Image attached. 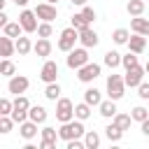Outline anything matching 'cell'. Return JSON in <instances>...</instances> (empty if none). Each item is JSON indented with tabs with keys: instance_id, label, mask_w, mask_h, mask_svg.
I'll list each match as a JSON object with an SVG mask.
<instances>
[{
	"instance_id": "1",
	"label": "cell",
	"mask_w": 149,
	"mask_h": 149,
	"mask_svg": "<svg viewBox=\"0 0 149 149\" xmlns=\"http://www.w3.org/2000/svg\"><path fill=\"white\" fill-rule=\"evenodd\" d=\"M84 135H86V128H84V121H79V119L65 121V123H61V128H58V137H61L63 142L77 140V137H84Z\"/></svg>"
},
{
	"instance_id": "2",
	"label": "cell",
	"mask_w": 149,
	"mask_h": 149,
	"mask_svg": "<svg viewBox=\"0 0 149 149\" xmlns=\"http://www.w3.org/2000/svg\"><path fill=\"white\" fill-rule=\"evenodd\" d=\"M77 42H79V30H77L74 26H70V28H63V30H61V37H58V44H56V47L68 54V51L74 49Z\"/></svg>"
},
{
	"instance_id": "3",
	"label": "cell",
	"mask_w": 149,
	"mask_h": 149,
	"mask_svg": "<svg viewBox=\"0 0 149 149\" xmlns=\"http://www.w3.org/2000/svg\"><path fill=\"white\" fill-rule=\"evenodd\" d=\"M65 63H68L70 70H79L81 65H86V63H88V51H86V47H74L72 51H68Z\"/></svg>"
},
{
	"instance_id": "4",
	"label": "cell",
	"mask_w": 149,
	"mask_h": 149,
	"mask_svg": "<svg viewBox=\"0 0 149 149\" xmlns=\"http://www.w3.org/2000/svg\"><path fill=\"white\" fill-rule=\"evenodd\" d=\"M123 93H126V81H123V77H121V74H109V77H107V95H109L112 100H121Z\"/></svg>"
},
{
	"instance_id": "5",
	"label": "cell",
	"mask_w": 149,
	"mask_h": 149,
	"mask_svg": "<svg viewBox=\"0 0 149 149\" xmlns=\"http://www.w3.org/2000/svg\"><path fill=\"white\" fill-rule=\"evenodd\" d=\"M28 109H30V100L26 95H16L14 98V109H12V119L16 123L28 121Z\"/></svg>"
},
{
	"instance_id": "6",
	"label": "cell",
	"mask_w": 149,
	"mask_h": 149,
	"mask_svg": "<svg viewBox=\"0 0 149 149\" xmlns=\"http://www.w3.org/2000/svg\"><path fill=\"white\" fill-rule=\"evenodd\" d=\"M56 119L61 123L74 119V102L70 98H58V102H56Z\"/></svg>"
},
{
	"instance_id": "7",
	"label": "cell",
	"mask_w": 149,
	"mask_h": 149,
	"mask_svg": "<svg viewBox=\"0 0 149 149\" xmlns=\"http://www.w3.org/2000/svg\"><path fill=\"white\" fill-rule=\"evenodd\" d=\"M19 23L23 26V33H37V14H35V9H21V14H19Z\"/></svg>"
},
{
	"instance_id": "8",
	"label": "cell",
	"mask_w": 149,
	"mask_h": 149,
	"mask_svg": "<svg viewBox=\"0 0 149 149\" xmlns=\"http://www.w3.org/2000/svg\"><path fill=\"white\" fill-rule=\"evenodd\" d=\"M100 70H102V68H100L98 63H91V61H88L86 65H81V68L77 70V79L84 81V84H88V81H93V79L100 77Z\"/></svg>"
},
{
	"instance_id": "9",
	"label": "cell",
	"mask_w": 149,
	"mask_h": 149,
	"mask_svg": "<svg viewBox=\"0 0 149 149\" xmlns=\"http://www.w3.org/2000/svg\"><path fill=\"white\" fill-rule=\"evenodd\" d=\"M144 74H147V70H144L142 65H135V68L126 70V74H123V81H126V86H130V88H137V86L144 81Z\"/></svg>"
},
{
	"instance_id": "10",
	"label": "cell",
	"mask_w": 149,
	"mask_h": 149,
	"mask_svg": "<svg viewBox=\"0 0 149 149\" xmlns=\"http://www.w3.org/2000/svg\"><path fill=\"white\" fill-rule=\"evenodd\" d=\"M28 86H30V81H28V77H23V74H14V77H9V81H7V91L14 93V95L26 93Z\"/></svg>"
},
{
	"instance_id": "11",
	"label": "cell",
	"mask_w": 149,
	"mask_h": 149,
	"mask_svg": "<svg viewBox=\"0 0 149 149\" xmlns=\"http://www.w3.org/2000/svg\"><path fill=\"white\" fill-rule=\"evenodd\" d=\"M40 79H42L44 84L56 81V79H58V63L47 58V61H44V65H42V70H40Z\"/></svg>"
},
{
	"instance_id": "12",
	"label": "cell",
	"mask_w": 149,
	"mask_h": 149,
	"mask_svg": "<svg viewBox=\"0 0 149 149\" xmlns=\"http://www.w3.org/2000/svg\"><path fill=\"white\" fill-rule=\"evenodd\" d=\"M35 14H37V19H42V21H54V19H58L56 5H51V2H47V0L35 7Z\"/></svg>"
},
{
	"instance_id": "13",
	"label": "cell",
	"mask_w": 149,
	"mask_h": 149,
	"mask_svg": "<svg viewBox=\"0 0 149 149\" xmlns=\"http://www.w3.org/2000/svg\"><path fill=\"white\" fill-rule=\"evenodd\" d=\"M40 133H42L40 149H56V140H61V137H58V130H56V128H51V126H44Z\"/></svg>"
},
{
	"instance_id": "14",
	"label": "cell",
	"mask_w": 149,
	"mask_h": 149,
	"mask_svg": "<svg viewBox=\"0 0 149 149\" xmlns=\"http://www.w3.org/2000/svg\"><path fill=\"white\" fill-rule=\"evenodd\" d=\"M79 42H81V47H86V49H91V47H98V42H100V37H98V33L88 26V28H84V30H79Z\"/></svg>"
},
{
	"instance_id": "15",
	"label": "cell",
	"mask_w": 149,
	"mask_h": 149,
	"mask_svg": "<svg viewBox=\"0 0 149 149\" xmlns=\"http://www.w3.org/2000/svg\"><path fill=\"white\" fill-rule=\"evenodd\" d=\"M147 49V37L140 35V33H133L130 40H128V51H135V54H142Z\"/></svg>"
},
{
	"instance_id": "16",
	"label": "cell",
	"mask_w": 149,
	"mask_h": 149,
	"mask_svg": "<svg viewBox=\"0 0 149 149\" xmlns=\"http://www.w3.org/2000/svg\"><path fill=\"white\" fill-rule=\"evenodd\" d=\"M19 135H21L23 140H33V137L37 135V123H35L33 119H28V121L19 123Z\"/></svg>"
},
{
	"instance_id": "17",
	"label": "cell",
	"mask_w": 149,
	"mask_h": 149,
	"mask_svg": "<svg viewBox=\"0 0 149 149\" xmlns=\"http://www.w3.org/2000/svg\"><path fill=\"white\" fill-rule=\"evenodd\" d=\"M14 51H16V40L2 35V37H0V54H2V58H9Z\"/></svg>"
},
{
	"instance_id": "18",
	"label": "cell",
	"mask_w": 149,
	"mask_h": 149,
	"mask_svg": "<svg viewBox=\"0 0 149 149\" xmlns=\"http://www.w3.org/2000/svg\"><path fill=\"white\" fill-rule=\"evenodd\" d=\"M51 49H54V47H51L49 37H40V40H37L35 44H33V51H35V54H37L40 58H47V56L51 54Z\"/></svg>"
},
{
	"instance_id": "19",
	"label": "cell",
	"mask_w": 149,
	"mask_h": 149,
	"mask_svg": "<svg viewBox=\"0 0 149 149\" xmlns=\"http://www.w3.org/2000/svg\"><path fill=\"white\" fill-rule=\"evenodd\" d=\"M130 30L133 33H140V35H149V19H142V16H133L130 19Z\"/></svg>"
},
{
	"instance_id": "20",
	"label": "cell",
	"mask_w": 149,
	"mask_h": 149,
	"mask_svg": "<svg viewBox=\"0 0 149 149\" xmlns=\"http://www.w3.org/2000/svg\"><path fill=\"white\" fill-rule=\"evenodd\" d=\"M98 109H100V116H105V119H114V114H116V100H102L100 105H98Z\"/></svg>"
},
{
	"instance_id": "21",
	"label": "cell",
	"mask_w": 149,
	"mask_h": 149,
	"mask_svg": "<svg viewBox=\"0 0 149 149\" xmlns=\"http://www.w3.org/2000/svg\"><path fill=\"white\" fill-rule=\"evenodd\" d=\"M84 100H86L91 107H98V105L102 102V95H100V91H98L95 86H88V88L84 91Z\"/></svg>"
},
{
	"instance_id": "22",
	"label": "cell",
	"mask_w": 149,
	"mask_h": 149,
	"mask_svg": "<svg viewBox=\"0 0 149 149\" xmlns=\"http://www.w3.org/2000/svg\"><path fill=\"white\" fill-rule=\"evenodd\" d=\"M28 119H33L35 123H44V121H47V109H44L42 105H30Z\"/></svg>"
},
{
	"instance_id": "23",
	"label": "cell",
	"mask_w": 149,
	"mask_h": 149,
	"mask_svg": "<svg viewBox=\"0 0 149 149\" xmlns=\"http://www.w3.org/2000/svg\"><path fill=\"white\" fill-rule=\"evenodd\" d=\"M21 33H23V26L19 23V21H9L5 28H2V35H7V37H21Z\"/></svg>"
},
{
	"instance_id": "24",
	"label": "cell",
	"mask_w": 149,
	"mask_h": 149,
	"mask_svg": "<svg viewBox=\"0 0 149 149\" xmlns=\"http://www.w3.org/2000/svg\"><path fill=\"white\" fill-rule=\"evenodd\" d=\"M33 51V42H30V37H16V54L19 56H26V54H30Z\"/></svg>"
},
{
	"instance_id": "25",
	"label": "cell",
	"mask_w": 149,
	"mask_h": 149,
	"mask_svg": "<svg viewBox=\"0 0 149 149\" xmlns=\"http://www.w3.org/2000/svg\"><path fill=\"white\" fill-rule=\"evenodd\" d=\"M121 58H123V56H121L119 51L109 49V51L105 54V61H102V63H105L107 68H112V70H114V68H119V65H121Z\"/></svg>"
},
{
	"instance_id": "26",
	"label": "cell",
	"mask_w": 149,
	"mask_h": 149,
	"mask_svg": "<svg viewBox=\"0 0 149 149\" xmlns=\"http://www.w3.org/2000/svg\"><path fill=\"white\" fill-rule=\"evenodd\" d=\"M105 137H107L109 142H121V137H123V130H121L116 123H109V126L105 128Z\"/></svg>"
},
{
	"instance_id": "27",
	"label": "cell",
	"mask_w": 149,
	"mask_h": 149,
	"mask_svg": "<svg viewBox=\"0 0 149 149\" xmlns=\"http://www.w3.org/2000/svg\"><path fill=\"white\" fill-rule=\"evenodd\" d=\"M144 0H128V5H126V12L130 14V16H142V12H144Z\"/></svg>"
},
{
	"instance_id": "28",
	"label": "cell",
	"mask_w": 149,
	"mask_h": 149,
	"mask_svg": "<svg viewBox=\"0 0 149 149\" xmlns=\"http://www.w3.org/2000/svg\"><path fill=\"white\" fill-rule=\"evenodd\" d=\"M91 116V105L84 100V102H79V105H74V119H79V121H86Z\"/></svg>"
},
{
	"instance_id": "29",
	"label": "cell",
	"mask_w": 149,
	"mask_h": 149,
	"mask_svg": "<svg viewBox=\"0 0 149 149\" xmlns=\"http://www.w3.org/2000/svg\"><path fill=\"white\" fill-rule=\"evenodd\" d=\"M44 98H47V100H54V102L61 98V86H58V81L47 84V88H44Z\"/></svg>"
},
{
	"instance_id": "30",
	"label": "cell",
	"mask_w": 149,
	"mask_h": 149,
	"mask_svg": "<svg viewBox=\"0 0 149 149\" xmlns=\"http://www.w3.org/2000/svg\"><path fill=\"white\" fill-rule=\"evenodd\" d=\"M130 121H133V116H130V114H121V112H116L114 119H112V123H116L121 130H128V128H130Z\"/></svg>"
},
{
	"instance_id": "31",
	"label": "cell",
	"mask_w": 149,
	"mask_h": 149,
	"mask_svg": "<svg viewBox=\"0 0 149 149\" xmlns=\"http://www.w3.org/2000/svg\"><path fill=\"white\" fill-rule=\"evenodd\" d=\"M84 144H86V149H98V147H100V135H98L95 130H86Z\"/></svg>"
},
{
	"instance_id": "32",
	"label": "cell",
	"mask_w": 149,
	"mask_h": 149,
	"mask_svg": "<svg viewBox=\"0 0 149 149\" xmlns=\"http://www.w3.org/2000/svg\"><path fill=\"white\" fill-rule=\"evenodd\" d=\"M112 40H114V44H128V40H130V30H126V28H116V30L112 33Z\"/></svg>"
},
{
	"instance_id": "33",
	"label": "cell",
	"mask_w": 149,
	"mask_h": 149,
	"mask_svg": "<svg viewBox=\"0 0 149 149\" xmlns=\"http://www.w3.org/2000/svg\"><path fill=\"white\" fill-rule=\"evenodd\" d=\"M0 74H2V77H14V74H16V65H14L9 58H2V63H0Z\"/></svg>"
},
{
	"instance_id": "34",
	"label": "cell",
	"mask_w": 149,
	"mask_h": 149,
	"mask_svg": "<svg viewBox=\"0 0 149 149\" xmlns=\"http://www.w3.org/2000/svg\"><path fill=\"white\" fill-rule=\"evenodd\" d=\"M130 116H133V121H144V119H149V109L147 107H142V105H137V107H133L130 109Z\"/></svg>"
},
{
	"instance_id": "35",
	"label": "cell",
	"mask_w": 149,
	"mask_h": 149,
	"mask_svg": "<svg viewBox=\"0 0 149 149\" xmlns=\"http://www.w3.org/2000/svg\"><path fill=\"white\" fill-rule=\"evenodd\" d=\"M14 123H16V121L12 119V114H0V133H2V135H7Z\"/></svg>"
},
{
	"instance_id": "36",
	"label": "cell",
	"mask_w": 149,
	"mask_h": 149,
	"mask_svg": "<svg viewBox=\"0 0 149 149\" xmlns=\"http://www.w3.org/2000/svg\"><path fill=\"white\" fill-rule=\"evenodd\" d=\"M121 65L126 68V70H130V68H135V65H140V61H137V54L135 51H128L123 58H121Z\"/></svg>"
},
{
	"instance_id": "37",
	"label": "cell",
	"mask_w": 149,
	"mask_h": 149,
	"mask_svg": "<svg viewBox=\"0 0 149 149\" xmlns=\"http://www.w3.org/2000/svg\"><path fill=\"white\" fill-rule=\"evenodd\" d=\"M72 26H74L77 30H84V28H88L91 23H88V21L84 19V14L79 12V14H74V16H72Z\"/></svg>"
},
{
	"instance_id": "38",
	"label": "cell",
	"mask_w": 149,
	"mask_h": 149,
	"mask_svg": "<svg viewBox=\"0 0 149 149\" xmlns=\"http://www.w3.org/2000/svg\"><path fill=\"white\" fill-rule=\"evenodd\" d=\"M51 21H42L40 26H37V37H51Z\"/></svg>"
},
{
	"instance_id": "39",
	"label": "cell",
	"mask_w": 149,
	"mask_h": 149,
	"mask_svg": "<svg viewBox=\"0 0 149 149\" xmlns=\"http://www.w3.org/2000/svg\"><path fill=\"white\" fill-rule=\"evenodd\" d=\"M12 109H14V100L2 98L0 100V114H12Z\"/></svg>"
},
{
	"instance_id": "40",
	"label": "cell",
	"mask_w": 149,
	"mask_h": 149,
	"mask_svg": "<svg viewBox=\"0 0 149 149\" xmlns=\"http://www.w3.org/2000/svg\"><path fill=\"white\" fill-rule=\"evenodd\" d=\"M81 14H84V19H86L88 23H93V21H95V9H93V7L84 5V7H81Z\"/></svg>"
},
{
	"instance_id": "41",
	"label": "cell",
	"mask_w": 149,
	"mask_h": 149,
	"mask_svg": "<svg viewBox=\"0 0 149 149\" xmlns=\"http://www.w3.org/2000/svg\"><path fill=\"white\" fill-rule=\"evenodd\" d=\"M137 95H140L142 100H149V81H142V84L137 86Z\"/></svg>"
},
{
	"instance_id": "42",
	"label": "cell",
	"mask_w": 149,
	"mask_h": 149,
	"mask_svg": "<svg viewBox=\"0 0 149 149\" xmlns=\"http://www.w3.org/2000/svg\"><path fill=\"white\" fill-rule=\"evenodd\" d=\"M7 23H9V16L5 14V9H0V28H5Z\"/></svg>"
},
{
	"instance_id": "43",
	"label": "cell",
	"mask_w": 149,
	"mask_h": 149,
	"mask_svg": "<svg viewBox=\"0 0 149 149\" xmlns=\"http://www.w3.org/2000/svg\"><path fill=\"white\" fill-rule=\"evenodd\" d=\"M140 128H142V135H147V137H149V119H144V121L140 123Z\"/></svg>"
},
{
	"instance_id": "44",
	"label": "cell",
	"mask_w": 149,
	"mask_h": 149,
	"mask_svg": "<svg viewBox=\"0 0 149 149\" xmlns=\"http://www.w3.org/2000/svg\"><path fill=\"white\" fill-rule=\"evenodd\" d=\"M28 2H30V0H14V5H16V7H26Z\"/></svg>"
},
{
	"instance_id": "45",
	"label": "cell",
	"mask_w": 149,
	"mask_h": 149,
	"mask_svg": "<svg viewBox=\"0 0 149 149\" xmlns=\"http://www.w3.org/2000/svg\"><path fill=\"white\" fill-rule=\"evenodd\" d=\"M72 5H77V7H84V5H86V0H72Z\"/></svg>"
},
{
	"instance_id": "46",
	"label": "cell",
	"mask_w": 149,
	"mask_h": 149,
	"mask_svg": "<svg viewBox=\"0 0 149 149\" xmlns=\"http://www.w3.org/2000/svg\"><path fill=\"white\" fill-rule=\"evenodd\" d=\"M144 70H147V74H149V61H147V63H144Z\"/></svg>"
},
{
	"instance_id": "47",
	"label": "cell",
	"mask_w": 149,
	"mask_h": 149,
	"mask_svg": "<svg viewBox=\"0 0 149 149\" xmlns=\"http://www.w3.org/2000/svg\"><path fill=\"white\" fill-rule=\"evenodd\" d=\"M47 2H51V5H56V2H58V0H47Z\"/></svg>"
}]
</instances>
